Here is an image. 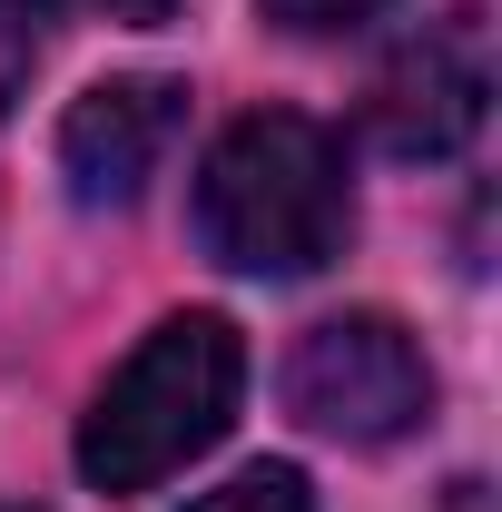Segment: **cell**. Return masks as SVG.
Returning a JSON list of instances; mask_svg holds the SVG:
<instances>
[{
    "mask_svg": "<svg viewBox=\"0 0 502 512\" xmlns=\"http://www.w3.org/2000/svg\"><path fill=\"white\" fill-rule=\"evenodd\" d=\"M188 512H315V493H306L296 463H247V473H227L217 493H197Z\"/></svg>",
    "mask_w": 502,
    "mask_h": 512,
    "instance_id": "6",
    "label": "cell"
},
{
    "mask_svg": "<svg viewBox=\"0 0 502 512\" xmlns=\"http://www.w3.org/2000/svg\"><path fill=\"white\" fill-rule=\"evenodd\" d=\"M237 394H247L237 325L207 306L158 316L128 345V365L99 384V404L79 414V483L89 493H158L237 424Z\"/></svg>",
    "mask_w": 502,
    "mask_h": 512,
    "instance_id": "2",
    "label": "cell"
},
{
    "mask_svg": "<svg viewBox=\"0 0 502 512\" xmlns=\"http://www.w3.org/2000/svg\"><path fill=\"white\" fill-rule=\"evenodd\" d=\"M483 119H493V30H483L473 0L443 10V20H424L375 69V89H365V138H375L384 158H404V168L463 158L483 138Z\"/></svg>",
    "mask_w": 502,
    "mask_h": 512,
    "instance_id": "4",
    "label": "cell"
},
{
    "mask_svg": "<svg viewBox=\"0 0 502 512\" xmlns=\"http://www.w3.org/2000/svg\"><path fill=\"white\" fill-rule=\"evenodd\" d=\"M0 512H30V503H0Z\"/></svg>",
    "mask_w": 502,
    "mask_h": 512,
    "instance_id": "11",
    "label": "cell"
},
{
    "mask_svg": "<svg viewBox=\"0 0 502 512\" xmlns=\"http://www.w3.org/2000/svg\"><path fill=\"white\" fill-rule=\"evenodd\" d=\"M256 10H266V30H286V40H345V30H365L394 0H256Z\"/></svg>",
    "mask_w": 502,
    "mask_h": 512,
    "instance_id": "7",
    "label": "cell"
},
{
    "mask_svg": "<svg viewBox=\"0 0 502 512\" xmlns=\"http://www.w3.org/2000/svg\"><path fill=\"white\" fill-rule=\"evenodd\" d=\"M168 10H178V0H109V20H128V30H158Z\"/></svg>",
    "mask_w": 502,
    "mask_h": 512,
    "instance_id": "9",
    "label": "cell"
},
{
    "mask_svg": "<svg viewBox=\"0 0 502 512\" xmlns=\"http://www.w3.org/2000/svg\"><path fill=\"white\" fill-rule=\"evenodd\" d=\"M286 414L306 434H325V444H345V453H384L404 434H424L434 365H424V345L394 316L355 306V316H325V325L296 335V355H286Z\"/></svg>",
    "mask_w": 502,
    "mask_h": 512,
    "instance_id": "3",
    "label": "cell"
},
{
    "mask_svg": "<svg viewBox=\"0 0 502 512\" xmlns=\"http://www.w3.org/2000/svg\"><path fill=\"white\" fill-rule=\"evenodd\" d=\"M197 247L237 276H315L355 237V178H345V138L306 109H247L217 128L207 168H197Z\"/></svg>",
    "mask_w": 502,
    "mask_h": 512,
    "instance_id": "1",
    "label": "cell"
},
{
    "mask_svg": "<svg viewBox=\"0 0 502 512\" xmlns=\"http://www.w3.org/2000/svg\"><path fill=\"white\" fill-rule=\"evenodd\" d=\"M69 0H0V20H20V30H40V20H60Z\"/></svg>",
    "mask_w": 502,
    "mask_h": 512,
    "instance_id": "10",
    "label": "cell"
},
{
    "mask_svg": "<svg viewBox=\"0 0 502 512\" xmlns=\"http://www.w3.org/2000/svg\"><path fill=\"white\" fill-rule=\"evenodd\" d=\"M188 128V79L168 69H119V79H89L60 119V178L79 207H138L148 178L168 168Z\"/></svg>",
    "mask_w": 502,
    "mask_h": 512,
    "instance_id": "5",
    "label": "cell"
},
{
    "mask_svg": "<svg viewBox=\"0 0 502 512\" xmlns=\"http://www.w3.org/2000/svg\"><path fill=\"white\" fill-rule=\"evenodd\" d=\"M30 60H40V30H20V20H0V119L20 109V89H30Z\"/></svg>",
    "mask_w": 502,
    "mask_h": 512,
    "instance_id": "8",
    "label": "cell"
}]
</instances>
